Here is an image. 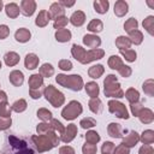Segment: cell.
Returning a JSON list of instances; mask_svg holds the SVG:
<instances>
[{"label":"cell","mask_w":154,"mask_h":154,"mask_svg":"<svg viewBox=\"0 0 154 154\" xmlns=\"http://www.w3.org/2000/svg\"><path fill=\"white\" fill-rule=\"evenodd\" d=\"M49 124H51V126H52L53 131H55L59 136H61V135L64 134L65 128H64V125L61 124V122H59L58 119H52V120L49 122Z\"/></svg>","instance_id":"bcb514c9"},{"label":"cell","mask_w":154,"mask_h":154,"mask_svg":"<svg viewBox=\"0 0 154 154\" xmlns=\"http://www.w3.org/2000/svg\"><path fill=\"white\" fill-rule=\"evenodd\" d=\"M140 142V135L136 131H129L128 135H125V137L123 138L122 144H124L128 148H132L135 147L137 143Z\"/></svg>","instance_id":"7c38bea8"},{"label":"cell","mask_w":154,"mask_h":154,"mask_svg":"<svg viewBox=\"0 0 154 154\" xmlns=\"http://www.w3.org/2000/svg\"><path fill=\"white\" fill-rule=\"evenodd\" d=\"M142 89L144 91L146 95L148 96H154V81L150 78V79H147L144 81L143 85H142Z\"/></svg>","instance_id":"b9f144b4"},{"label":"cell","mask_w":154,"mask_h":154,"mask_svg":"<svg viewBox=\"0 0 154 154\" xmlns=\"http://www.w3.org/2000/svg\"><path fill=\"white\" fill-rule=\"evenodd\" d=\"M138 118H140V122H141L142 124H150V123H153V120H154V113H153V111H152L150 108H146V107H144V108L140 112Z\"/></svg>","instance_id":"44dd1931"},{"label":"cell","mask_w":154,"mask_h":154,"mask_svg":"<svg viewBox=\"0 0 154 154\" xmlns=\"http://www.w3.org/2000/svg\"><path fill=\"white\" fill-rule=\"evenodd\" d=\"M52 130H53V129H52L49 122H48V123H47V122H42V123L37 124V126H36V131H37L38 135H45L46 132L52 131Z\"/></svg>","instance_id":"681fc988"},{"label":"cell","mask_w":154,"mask_h":154,"mask_svg":"<svg viewBox=\"0 0 154 154\" xmlns=\"http://www.w3.org/2000/svg\"><path fill=\"white\" fill-rule=\"evenodd\" d=\"M48 13H49L51 19H54V20H55L57 18L65 16V8L60 5V2H53V4L49 6Z\"/></svg>","instance_id":"4fadbf2b"},{"label":"cell","mask_w":154,"mask_h":154,"mask_svg":"<svg viewBox=\"0 0 154 154\" xmlns=\"http://www.w3.org/2000/svg\"><path fill=\"white\" fill-rule=\"evenodd\" d=\"M85 52H87V51H85L82 46H78L77 43L72 45V47H71V54H72V57H73L77 61H79L81 64H82V61H83V59H84Z\"/></svg>","instance_id":"7402d4cb"},{"label":"cell","mask_w":154,"mask_h":154,"mask_svg":"<svg viewBox=\"0 0 154 154\" xmlns=\"http://www.w3.org/2000/svg\"><path fill=\"white\" fill-rule=\"evenodd\" d=\"M35 10H36V2L34 0H22L20 1V12L25 17L32 16Z\"/></svg>","instance_id":"30bf717a"},{"label":"cell","mask_w":154,"mask_h":154,"mask_svg":"<svg viewBox=\"0 0 154 154\" xmlns=\"http://www.w3.org/2000/svg\"><path fill=\"white\" fill-rule=\"evenodd\" d=\"M11 112H12V108H11V106H10V103L7 101L0 103V117L11 118Z\"/></svg>","instance_id":"7bdbcfd3"},{"label":"cell","mask_w":154,"mask_h":154,"mask_svg":"<svg viewBox=\"0 0 154 154\" xmlns=\"http://www.w3.org/2000/svg\"><path fill=\"white\" fill-rule=\"evenodd\" d=\"M105 55V51L103 49H100V48H95V49H89L85 52V55H84V59L82 61L83 65H87L91 61H95V60H99L101 58H103Z\"/></svg>","instance_id":"ba28073f"},{"label":"cell","mask_w":154,"mask_h":154,"mask_svg":"<svg viewBox=\"0 0 154 154\" xmlns=\"http://www.w3.org/2000/svg\"><path fill=\"white\" fill-rule=\"evenodd\" d=\"M113 154H130V148L125 147L124 144H119L117 147H114V150H113Z\"/></svg>","instance_id":"6f0895ef"},{"label":"cell","mask_w":154,"mask_h":154,"mask_svg":"<svg viewBox=\"0 0 154 154\" xmlns=\"http://www.w3.org/2000/svg\"><path fill=\"white\" fill-rule=\"evenodd\" d=\"M100 140H101V137H100V135L96 131H94V130L87 131V134H85V142L87 143L96 144L97 142H100Z\"/></svg>","instance_id":"f35d334b"},{"label":"cell","mask_w":154,"mask_h":154,"mask_svg":"<svg viewBox=\"0 0 154 154\" xmlns=\"http://www.w3.org/2000/svg\"><path fill=\"white\" fill-rule=\"evenodd\" d=\"M88 30L90 31V32H95V34H97V32H101L102 30H103V23L100 20V19H91L90 22H89V24H88Z\"/></svg>","instance_id":"d6a6232c"},{"label":"cell","mask_w":154,"mask_h":154,"mask_svg":"<svg viewBox=\"0 0 154 154\" xmlns=\"http://www.w3.org/2000/svg\"><path fill=\"white\" fill-rule=\"evenodd\" d=\"M2 154H37L30 136H19L6 132L2 144Z\"/></svg>","instance_id":"6da1fadb"},{"label":"cell","mask_w":154,"mask_h":154,"mask_svg":"<svg viewBox=\"0 0 154 154\" xmlns=\"http://www.w3.org/2000/svg\"><path fill=\"white\" fill-rule=\"evenodd\" d=\"M19 54L16 53V52H7L5 55H4V61L7 66H16L18 63H19Z\"/></svg>","instance_id":"d4e9b609"},{"label":"cell","mask_w":154,"mask_h":154,"mask_svg":"<svg viewBox=\"0 0 154 154\" xmlns=\"http://www.w3.org/2000/svg\"><path fill=\"white\" fill-rule=\"evenodd\" d=\"M5 12H6V16L11 19H14L19 16L20 13V7L16 4V2H10L5 6Z\"/></svg>","instance_id":"ffe728a7"},{"label":"cell","mask_w":154,"mask_h":154,"mask_svg":"<svg viewBox=\"0 0 154 154\" xmlns=\"http://www.w3.org/2000/svg\"><path fill=\"white\" fill-rule=\"evenodd\" d=\"M8 79H10V83L14 87H20L23 83H24V75L22 71L19 70H13L10 72V76H8Z\"/></svg>","instance_id":"5bb4252c"},{"label":"cell","mask_w":154,"mask_h":154,"mask_svg":"<svg viewBox=\"0 0 154 154\" xmlns=\"http://www.w3.org/2000/svg\"><path fill=\"white\" fill-rule=\"evenodd\" d=\"M118 72H119V75H120L122 77L128 78V77H130V76H131L132 70H131V67H130V66H128V65H123V66L118 70Z\"/></svg>","instance_id":"9f6ffc18"},{"label":"cell","mask_w":154,"mask_h":154,"mask_svg":"<svg viewBox=\"0 0 154 154\" xmlns=\"http://www.w3.org/2000/svg\"><path fill=\"white\" fill-rule=\"evenodd\" d=\"M55 81L58 84H60L61 87H65L72 91H79L83 87V78L79 75H64V73H58L55 77Z\"/></svg>","instance_id":"277c9868"},{"label":"cell","mask_w":154,"mask_h":154,"mask_svg":"<svg viewBox=\"0 0 154 154\" xmlns=\"http://www.w3.org/2000/svg\"><path fill=\"white\" fill-rule=\"evenodd\" d=\"M79 125L82 129H90V128H94L96 125V120L91 117H87L79 122Z\"/></svg>","instance_id":"c3c4849f"},{"label":"cell","mask_w":154,"mask_h":154,"mask_svg":"<svg viewBox=\"0 0 154 154\" xmlns=\"http://www.w3.org/2000/svg\"><path fill=\"white\" fill-rule=\"evenodd\" d=\"M54 36H55V40L58 42L64 43V42H69L71 40L72 34H71V31L69 29H59V30L55 31V35Z\"/></svg>","instance_id":"603a6c76"},{"label":"cell","mask_w":154,"mask_h":154,"mask_svg":"<svg viewBox=\"0 0 154 154\" xmlns=\"http://www.w3.org/2000/svg\"><path fill=\"white\" fill-rule=\"evenodd\" d=\"M38 63H40V58L35 53H28L25 55L24 65L28 70H35L38 66Z\"/></svg>","instance_id":"2e32d148"},{"label":"cell","mask_w":154,"mask_h":154,"mask_svg":"<svg viewBox=\"0 0 154 154\" xmlns=\"http://www.w3.org/2000/svg\"><path fill=\"white\" fill-rule=\"evenodd\" d=\"M43 96H45L46 100H47L53 107H55V108L63 106L64 102H65V95H64L60 90H58L54 85H52V84L45 87Z\"/></svg>","instance_id":"5b68a950"},{"label":"cell","mask_w":154,"mask_h":154,"mask_svg":"<svg viewBox=\"0 0 154 154\" xmlns=\"http://www.w3.org/2000/svg\"><path fill=\"white\" fill-rule=\"evenodd\" d=\"M51 20V17H49V13L47 10H41L35 19V24L38 26V28H45L48 22Z\"/></svg>","instance_id":"d6986e66"},{"label":"cell","mask_w":154,"mask_h":154,"mask_svg":"<svg viewBox=\"0 0 154 154\" xmlns=\"http://www.w3.org/2000/svg\"><path fill=\"white\" fill-rule=\"evenodd\" d=\"M88 106H89V109H90L93 113H95V114H99V113H101V111H102V101H101L99 97H93V99H90L89 102H88Z\"/></svg>","instance_id":"f546056e"},{"label":"cell","mask_w":154,"mask_h":154,"mask_svg":"<svg viewBox=\"0 0 154 154\" xmlns=\"http://www.w3.org/2000/svg\"><path fill=\"white\" fill-rule=\"evenodd\" d=\"M2 7H4V2H2V0H0V12H1Z\"/></svg>","instance_id":"03108f58"},{"label":"cell","mask_w":154,"mask_h":154,"mask_svg":"<svg viewBox=\"0 0 154 154\" xmlns=\"http://www.w3.org/2000/svg\"><path fill=\"white\" fill-rule=\"evenodd\" d=\"M114 14L117 17H124L129 11V5L125 0H118L114 4Z\"/></svg>","instance_id":"e0dca14e"},{"label":"cell","mask_w":154,"mask_h":154,"mask_svg":"<svg viewBox=\"0 0 154 154\" xmlns=\"http://www.w3.org/2000/svg\"><path fill=\"white\" fill-rule=\"evenodd\" d=\"M38 75L43 78H49L54 75V67L52 64H48V63H45L41 65L40 70H38Z\"/></svg>","instance_id":"4316f807"},{"label":"cell","mask_w":154,"mask_h":154,"mask_svg":"<svg viewBox=\"0 0 154 154\" xmlns=\"http://www.w3.org/2000/svg\"><path fill=\"white\" fill-rule=\"evenodd\" d=\"M142 25L149 35H154V16H148L146 19H143Z\"/></svg>","instance_id":"ab89813d"},{"label":"cell","mask_w":154,"mask_h":154,"mask_svg":"<svg viewBox=\"0 0 154 154\" xmlns=\"http://www.w3.org/2000/svg\"><path fill=\"white\" fill-rule=\"evenodd\" d=\"M114 143L113 142H109V141H106L102 147H101V152L102 154H113V150H114Z\"/></svg>","instance_id":"f5cc1de1"},{"label":"cell","mask_w":154,"mask_h":154,"mask_svg":"<svg viewBox=\"0 0 154 154\" xmlns=\"http://www.w3.org/2000/svg\"><path fill=\"white\" fill-rule=\"evenodd\" d=\"M30 140L37 153L48 152L60 143V136L53 130L45 135H30Z\"/></svg>","instance_id":"7a4b0ae2"},{"label":"cell","mask_w":154,"mask_h":154,"mask_svg":"<svg viewBox=\"0 0 154 154\" xmlns=\"http://www.w3.org/2000/svg\"><path fill=\"white\" fill-rule=\"evenodd\" d=\"M116 46L119 51H125V49H130L131 42L126 36H118L116 38Z\"/></svg>","instance_id":"836d02e7"},{"label":"cell","mask_w":154,"mask_h":154,"mask_svg":"<svg viewBox=\"0 0 154 154\" xmlns=\"http://www.w3.org/2000/svg\"><path fill=\"white\" fill-rule=\"evenodd\" d=\"M43 91H45V88H43V87L37 88V89H30V90H29V95H30L31 99L37 100V99H40V97L43 95Z\"/></svg>","instance_id":"db71d44e"},{"label":"cell","mask_w":154,"mask_h":154,"mask_svg":"<svg viewBox=\"0 0 154 154\" xmlns=\"http://www.w3.org/2000/svg\"><path fill=\"white\" fill-rule=\"evenodd\" d=\"M83 43L89 47L90 49H95V48H99L100 45H101V38L97 36V35H94V34H87L83 36Z\"/></svg>","instance_id":"8fae6325"},{"label":"cell","mask_w":154,"mask_h":154,"mask_svg":"<svg viewBox=\"0 0 154 154\" xmlns=\"http://www.w3.org/2000/svg\"><path fill=\"white\" fill-rule=\"evenodd\" d=\"M96 152H97L96 144H90V143L85 142V144H83V147H82L83 154H96Z\"/></svg>","instance_id":"816d5d0a"},{"label":"cell","mask_w":154,"mask_h":154,"mask_svg":"<svg viewBox=\"0 0 154 154\" xmlns=\"http://www.w3.org/2000/svg\"><path fill=\"white\" fill-rule=\"evenodd\" d=\"M83 112V107L82 103L77 100H72L70 101L61 111V117L66 120H73L76 119L79 114H82Z\"/></svg>","instance_id":"8992f818"},{"label":"cell","mask_w":154,"mask_h":154,"mask_svg":"<svg viewBox=\"0 0 154 154\" xmlns=\"http://www.w3.org/2000/svg\"><path fill=\"white\" fill-rule=\"evenodd\" d=\"M10 35V28L6 24H0V40H5Z\"/></svg>","instance_id":"91938a15"},{"label":"cell","mask_w":154,"mask_h":154,"mask_svg":"<svg viewBox=\"0 0 154 154\" xmlns=\"http://www.w3.org/2000/svg\"><path fill=\"white\" fill-rule=\"evenodd\" d=\"M37 117L42 120V122H51L52 119H53V114H52V112L49 111V109H47V108H38L37 109Z\"/></svg>","instance_id":"60d3db41"},{"label":"cell","mask_w":154,"mask_h":154,"mask_svg":"<svg viewBox=\"0 0 154 154\" xmlns=\"http://www.w3.org/2000/svg\"><path fill=\"white\" fill-rule=\"evenodd\" d=\"M0 69H1V60H0Z\"/></svg>","instance_id":"003e7915"},{"label":"cell","mask_w":154,"mask_h":154,"mask_svg":"<svg viewBox=\"0 0 154 154\" xmlns=\"http://www.w3.org/2000/svg\"><path fill=\"white\" fill-rule=\"evenodd\" d=\"M138 154H154V149L150 144H143L138 149Z\"/></svg>","instance_id":"94428289"},{"label":"cell","mask_w":154,"mask_h":154,"mask_svg":"<svg viewBox=\"0 0 154 154\" xmlns=\"http://www.w3.org/2000/svg\"><path fill=\"white\" fill-rule=\"evenodd\" d=\"M77 132H78L77 125L73 124V123H71V124H69V125L65 128L64 134L60 136V141H63L64 143H70L71 141H73V138L76 137Z\"/></svg>","instance_id":"9c48e42d"},{"label":"cell","mask_w":154,"mask_h":154,"mask_svg":"<svg viewBox=\"0 0 154 154\" xmlns=\"http://www.w3.org/2000/svg\"><path fill=\"white\" fill-rule=\"evenodd\" d=\"M60 2V5L65 8V7H71V6H73L75 5V1H59Z\"/></svg>","instance_id":"be15d7a7"},{"label":"cell","mask_w":154,"mask_h":154,"mask_svg":"<svg viewBox=\"0 0 154 154\" xmlns=\"http://www.w3.org/2000/svg\"><path fill=\"white\" fill-rule=\"evenodd\" d=\"M58 66H59V69L63 70V71H70V70L72 69V63H71L70 60H67V59H61V60L59 61Z\"/></svg>","instance_id":"11a10c76"},{"label":"cell","mask_w":154,"mask_h":154,"mask_svg":"<svg viewBox=\"0 0 154 154\" xmlns=\"http://www.w3.org/2000/svg\"><path fill=\"white\" fill-rule=\"evenodd\" d=\"M7 101V94L4 90H0V103L6 102Z\"/></svg>","instance_id":"e7e4bbea"},{"label":"cell","mask_w":154,"mask_h":154,"mask_svg":"<svg viewBox=\"0 0 154 154\" xmlns=\"http://www.w3.org/2000/svg\"><path fill=\"white\" fill-rule=\"evenodd\" d=\"M107 106H108L109 113L114 114L116 117H118L120 119H129V117H130L129 112H128V109L123 102L117 101V100H109Z\"/></svg>","instance_id":"52a82bcc"},{"label":"cell","mask_w":154,"mask_h":154,"mask_svg":"<svg viewBox=\"0 0 154 154\" xmlns=\"http://www.w3.org/2000/svg\"><path fill=\"white\" fill-rule=\"evenodd\" d=\"M94 8L97 13L105 14V13H107V11L109 8V2L107 0H95L94 1Z\"/></svg>","instance_id":"4dcf8cb0"},{"label":"cell","mask_w":154,"mask_h":154,"mask_svg":"<svg viewBox=\"0 0 154 154\" xmlns=\"http://www.w3.org/2000/svg\"><path fill=\"white\" fill-rule=\"evenodd\" d=\"M103 93L107 97H114L120 99L124 97V90L122 89L120 83L118 82V78L116 75H107L103 81Z\"/></svg>","instance_id":"3957f363"},{"label":"cell","mask_w":154,"mask_h":154,"mask_svg":"<svg viewBox=\"0 0 154 154\" xmlns=\"http://www.w3.org/2000/svg\"><path fill=\"white\" fill-rule=\"evenodd\" d=\"M30 37H31V32H30V30L26 29V28H19V29H17V31L14 32V38H16V41H18V42H20V43L28 42V41L30 40Z\"/></svg>","instance_id":"ac0fdd59"},{"label":"cell","mask_w":154,"mask_h":154,"mask_svg":"<svg viewBox=\"0 0 154 154\" xmlns=\"http://www.w3.org/2000/svg\"><path fill=\"white\" fill-rule=\"evenodd\" d=\"M84 89H85V93L88 94V96H90L91 99L99 96L100 88H99V85H97L96 82H88V83L84 85Z\"/></svg>","instance_id":"484cf974"},{"label":"cell","mask_w":154,"mask_h":154,"mask_svg":"<svg viewBox=\"0 0 154 154\" xmlns=\"http://www.w3.org/2000/svg\"><path fill=\"white\" fill-rule=\"evenodd\" d=\"M128 38L130 40L131 45L134 43V45L138 46V45H141L142 41H143V34H142V31H140L138 29H136V30H132V31L129 32V37H128Z\"/></svg>","instance_id":"1f68e13d"},{"label":"cell","mask_w":154,"mask_h":154,"mask_svg":"<svg viewBox=\"0 0 154 154\" xmlns=\"http://www.w3.org/2000/svg\"><path fill=\"white\" fill-rule=\"evenodd\" d=\"M26 107H28V103H26V101H25L24 99H19V100L14 101V102L12 103V106H11L12 111H14V112H17V113L24 112V111L26 109Z\"/></svg>","instance_id":"74e56055"},{"label":"cell","mask_w":154,"mask_h":154,"mask_svg":"<svg viewBox=\"0 0 154 154\" xmlns=\"http://www.w3.org/2000/svg\"><path fill=\"white\" fill-rule=\"evenodd\" d=\"M69 22L73 26H82L85 22V13L83 11H75L69 18Z\"/></svg>","instance_id":"9a60e30c"},{"label":"cell","mask_w":154,"mask_h":154,"mask_svg":"<svg viewBox=\"0 0 154 154\" xmlns=\"http://www.w3.org/2000/svg\"><path fill=\"white\" fill-rule=\"evenodd\" d=\"M143 108H144V106H143V103H142V102H140V101L134 102V103H131V105H130L131 113H132V116H135V117H138L140 112H141Z\"/></svg>","instance_id":"f907efd6"},{"label":"cell","mask_w":154,"mask_h":154,"mask_svg":"<svg viewBox=\"0 0 154 154\" xmlns=\"http://www.w3.org/2000/svg\"><path fill=\"white\" fill-rule=\"evenodd\" d=\"M122 126L118 123H109L107 125V132L113 138H120L122 137Z\"/></svg>","instance_id":"cb8c5ba5"},{"label":"cell","mask_w":154,"mask_h":154,"mask_svg":"<svg viewBox=\"0 0 154 154\" xmlns=\"http://www.w3.org/2000/svg\"><path fill=\"white\" fill-rule=\"evenodd\" d=\"M119 52H120V54L125 58L126 61L134 63V61L136 60V57H137L136 51H134V49H125V51H119Z\"/></svg>","instance_id":"f6af8a7d"},{"label":"cell","mask_w":154,"mask_h":154,"mask_svg":"<svg viewBox=\"0 0 154 154\" xmlns=\"http://www.w3.org/2000/svg\"><path fill=\"white\" fill-rule=\"evenodd\" d=\"M29 87L30 89H37L43 87V77H41L38 73H34L29 77Z\"/></svg>","instance_id":"f1b7e54d"},{"label":"cell","mask_w":154,"mask_h":154,"mask_svg":"<svg viewBox=\"0 0 154 154\" xmlns=\"http://www.w3.org/2000/svg\"><path fill=\"white\" fill-rule=\"evenodd\" d=\"M124 97H126V100L130 102V103H134V102H137L138 99H140V93L138 90H136L135 88H129L125 93H124Z\"/></svg>","instance_id":"8d00e7d4"},{"label":"cell","mask_w":154,"mask_h":154,"mask_svg":"<svg viewBox=\"0 0 154 154\" xmlns=\"http://www.w3.org/2000/svg\"><path fill=\"white\" fill-rule=\"evenodd\" d=\"M67 23H69V18L65 17V16H63V17H59V18H57V19L54 20V23H53V28L57 29V30H59V29H64V28L67 25Z\"/></svg>","instance_id":"7dc6e473"},{"label":"cell","mask_w":154,"mask_h":154,"mask_svg":"<svg viewBox=\"0 0 154 154\" xmlns=\"http://www.w3.org/2000/svg\"><path fill=\"white\" fill-rule=\"evenodd\" d=\"M59 154H76V152L71 146H63L59 148Z\"/></svg>","instance_id":"6125c7cd"},{"label":"cell","mask_w":154,"mask_h":154,"mask_svg":"<svg viewBox=\"0 0 154 154\" xmlns=\"http://www.w3.org/2000/svg\"><path fill=\"white\" fill-rule=\"evenodd\" d=\"M137 28H138V22H137L134 17L129 18V19L124 23V30H125L126 32H130V31H132V30H136Z\"/></svg>","instance_id":"ee69618b"},{"label":"cell","mask_w":154,"mask_h":154,"mask_svg":"<svg viewBox=\"0 0 154 154\" xmlns=\"http://www.w3.org/2000/svg\"><path fill=\"white\" fill-rule=\"evenodd\" d=\"M107 64H108L109 69H112V70H117V71H118V70L124 65V64H123L122 58H119L118 55H111V57L108 58Z\"/></svg>","instance_id":"d590c367"},{"label":"cell","mask_w":154,"mask_h":154,"mask_svg":"<svg viewBox=\"0 0 154 154\" xmlns=\"http://www.w3.org/2000/svg\"><path fill=\"white\" fill-rule=\"evenodd\" d=\"M140 141L143 143V144H152L154 142V131L148 129V130H144L141 135H140Z\"/></svg>","instance_id":"e575fe53"},{"label":"cell","mask_w":154,"mask_h":154,"mask_svg":"<svg viewBox=\"0 0 154 154\" xmlns=\"http://www.w3.org/2000/svg\"><path fill=\"white\" fill-rule=\"evenodd\" d=\"M12 124L11 118H2L0 117V130H7Z\"/></svg>","instance_id":"680465c9"},{"label":"cell","mask_w":154,"mask_h":154,"mask_svg":"<svg viewBox=\"0 0 154 154\" xmlns=\"http://www.w3.org/2000/svg\"><path fill=\"white\" fill-rule=\"evenodd\" d=\"M103 72H105V67H103V65H101V64H96V65H93L91 67H89V70H88V75H89V77H91V78H100L102 75H103Z\"/></svg>","instance_id":"83f0119b"}]
</instances>
